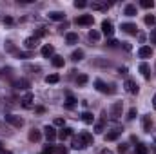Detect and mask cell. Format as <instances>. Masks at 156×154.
I'll return each instance as SVG.
<instances>
[{"instance_id": "cell-40", "label": "cell", "mask_w": 156, "mask_h": 154, "mask_svg": "<svg viewBox=\"0 0 156 154\" xmlns=\"http://www.w3.org/2000/svg\"><path fill=\"white\" fill-rule=\"evenodd\" d=\"M42 37H45V29L44 27L37 29V33H35V38H42Z\"/></svg>"}, {"instance_id": "cell-45", "label": "cell", "mask_w": 156, "mask_h": 154, "mask_svg": "<svg viewBox=\"0 0 156 154\" xmlns=\"http://www.w3.org/2000/svg\"><path fill=\"white\" fill-rule=\"evenodd\" d=\"M125 151H127V145H123V143L118 145V152H125Z\"/></svg>"}, {"instance_id": "cell-22", "label": "cell", "mask_w": 156, "mask_h": 154, "mask_svg": "<svg viewBox=\"0 0 156 154\" xmlns=\"http://www.w3.org/2000/svg\"><path fill=\"white\" fill-rule=\"evenodd\" d=\"M125 16H134L136 15V5H133V4H129V5H125Z\"/></svg>"}, {"instance_id": "cell-51", "label": "cell", "mask_w": 156, "mask_h": 154, "mask_svg": "<svg viewBox=\"0 0 156 154\" xmlns=\"http://www.w3.org/2000/svg\"><path fill=\"white\" fill-rule=\"evenodd\" d=\"M153 107H154V109H156V94H154V96H153Z\"/></svg>"}, {"instance_id": "cell-32", "label": "cell", "mask_w": 156, "mask_h": 154, "mask_svg": "<svg viewBox=\"0 0 156 154\" xmlns=\"http://www.w3.org/2000/svg\"><path fill=\"white\" fill-rule=\"evenodd\" d=\"M140 5H142L144 9H151V7L154 5V2H153V0H142V2H140Z\"/></svg>"}, {"instance_id": "cell-3", "label": "cell", "mask_w": 156, "mask_h": 154, "mask_svg": "<svg viewBox=\"0 0 156 154\" xmlns=\"http://www.w3.org/2000/svg\"><path fill=\"white\" fill-rule=\"evenodd\" d=\"M122 109H123L122 102H116V103H113V107H111V118H113V120H118V118L122 116Z\"/></svg>"}, {"instance_id": "cell-10", "label": "cell", "mask_w": 156, "mask_h": 154, "mask_svg": "<svg viewBox=\"0 0 156 154\" xmlns=\"http://www.w3.org/2000/svg\"><path fill=\"white\" fill-rule=\"evenodd\" d=\"M44 131H45V138H47V142H53V140H56L58 132L55 131V127H49V125H47Z\"/></svg>"}, {"instance_id": "cell-42", "label": "cell", "mask_w": 156, "mask_h": 154, "mask_svg": "<svg viewBox=\"0 0 156 154\" xmlns=\"http://www.w3.org/2000/svg\"><path fill=\"white\" fill-rule=\"evenodd\" d=\"M44 152H49V154H53V152H55V147H53V145H45V149H44Z\"/></svg>"}, {"instance_id": "cell-17", "label": "cell", "mask_w": 156, "mask_h": 154, "mask_svg": "<svg viewBox=\"0 0 156 154\" xmlns=\"http://www.w3.org/2000/svg\"><path fill=\"white\" fill-rule=\"evenodd\" d=\"M69 136H73V129H71V127H62V131L58 132V138H60V140H66V138H69Z\"/></svg>"}, {"instance_id": "cell-25", "label": "cell", "mask_w": 156, "mask_h": 154, "mask_svg": "<svg viewBox=\"0 0 156 154\" xmlns=\"http://www.w3.org/2000/svg\"><path fill=\"white\" fill-rule=\"evenodd\" d=\"M75 105H76V100H75V96H71V94L67 93V102H66V107H67V109H73Z\"/></svg>"}, {"instance_id": "cell-39", "label": "cell", "mask_w": 156, "mask_h": 154, "mask_svg": "<svg viewBox=\"0 0 156 154\" xmlns=\"http://www.w3.org/2000/svg\"><path fill=\"white\" fill-rule=\"evenodd\" d=\"M85 5H87V2H83V0H76V2H75V7H76V9H83Z\"/></svg>"}, {"instance_id": "cell-13", "label": "cell", "mask_w": 156, "mask_h": 154, "mask_svg": "<svg viewBox=\"0 0 156 154\" xmlns=\"http://www.w3.org/2000/svg\"><path fill=\"white\" fill-rule=\"evenodd\" d=\"M27 138H29V142L37 143V142H40V140H42V132H40V131H37V129H31Z\"/></svg>"}, {"instance_id": "cell-31", "label": "cell", "mask_w": 156, "mask_h": 154, "mask_svg": "<svg viewBox=\"0 0 156 154\" xmlns=\"http://www.w3.org/2000/svg\"><path fill=\"white\" fill-rule=\"evenodd\" d=\"M144 22H145L147 26H154V24H156V16H154V15H147V16L144 18Z\"/></svg>"}, {"instance_id": "cell-26", "label": "cell", "mask_w": 156, "mask_h": 154, "mask_svg": "<svg viewBox=\"0 0 156 154\" xmlns=\"http://www.w3.org/2000/svg\"><path fill=\"white\" fill-rule=\"evenodd\" d=\"M71 58H73L75 62H80V60L83 58V51H82V49H76V51H73V54H71Z\"/></svg>"}, {"instance_id": "cell-11", "label": "cell", "mask_w": 156, "mask_h": 154, "mask_svg": "<svg viewBox=\"0 0 156 154\" xmlns=\"http://www.w3.org/2000/svg\"><path fill=\"white\" fill-rule=\"evenodd\" d=\"M140 73L144 75L145 80H151V67H149V64L142 62V64H140Z\"/></svg>"}, {"instance_id": "cell-50", "label": "cell", "mask_w": 156, "mask_h": 154, "mask_svg": "<svg viewBox=\"0 0 156 154\" xmlns=\"http://www.w3.org/2000/svg\"><path fill=\"white\" fill-rule=\"evenodd\" d=\"M0 154H13L11 151H4V149H0Z\"/></svg>"}, {"instance_id": "cell-35", "label": "cell", "mask_w": 156, "mask_h": 154, "mask_svg": "<svg viewBox=\"0 0 156 154\" xmlns=\"http://www.w3.org/2000/svg\"><path fill=\"white\" fill-rule=\"evenodd\" d=\"M149 151H147V147L144 145V143H138L136 145V154H147Z\"/></svg>"}, {"instance_id": "cell-16", "label": "cell", "mask_w": 156, "mask_h": 154, "mask_svg": "<svg viewBox=\"0 0 156 154\" xmlns=\"http://www.w3.org/2000/svg\"><path fill=\"white\" fill-rule=\"evenodd\" d=\"M142 125H144V131H145V132H151V129H153V120H151V116H144Z\"/></svg>"}, {"instance_id": "cell-24", "label": "cell", "mask_w": 156, "mask_h": 154, "mask_svg": "<svg viewBox=\"0 0 156 154\" xmlns=\"http://www.w3.org/2000/svg\"><path fill=\"white\" fill-rule=\"evenodd\" d=\"M51 62H53V65H55V67H64V64H66L62 56H53V60H51Z\"/></svg>"}, {"instance_id": "cell-36", "label": "cell", "mask_w": 156, "mask_h": 154, "mask_svg": "<svg viewBox=\"0 0 156 154\" xmlns=\"http://www.w3.org/2000/svg\"><path fill=\"white\" fill-rule=\"evenodd\" d=\"M67 147H64V145H58V147H55V154H67Z\"/></svg>"}, {"instance_id": "cell-27", "label": "cell", "mask_w": 156, "mask_h": 154, "mask_svg": "<svg viewBox=\"0 0 156 154\" xmlns=\"http://www.w3.org/2000/svg\"><path fill=\"white\" fill-rule=\"evenodd\" d=\"M66 40H67V44H76L78 35L76 33H67V35H66Z\"/></svg>"}, {"instance_id": "cell-1", "label": "cell", "mask_w": 156, "mask_h": 154, "mask_svg": "<svg viewBox=\"0 0 156 154\" xmlns=\"http://www.w3.org/2000/svg\"><path fill=\"white\" fill-rule=\"evenodd\" d=\"M5 121L11 123L13 127H18V129L24 125V120H22L20 116H15V114H5Z\"/></svg>"}, {"instance_id": "cell-20", "label": "cell", "mask_w": 156, "mask_h": 154, "mask_svg": "<svg viewBox=\"0 0 156 154\" xmlns=\"http://www.w3.org/2000/svg\"><path fill=\"white\" fill-rule=\"evenodd\" d=\"M13 85H15L16 89H27V87H29L31 83H29V80H26V78H20V80H16V82H15Z\"/></svg>"}, {"instance_id": "cell-52", "label": "cell", "mask_w": 156, "mask_h": 154, "mask_svg": "<svg viewBox=\"0 0 156 154\" xmlns=\"http://www.w3.org/2000/svg\"><path fill=\"white\" fill-rule=\"evenodd\" d=\"M40 154H49V152H40Z\"/></svg>"}, {"instance_id": "cell-23", "label": "cell", "mask_w": 156, "mask_h": 154, "mask_svg": "<svg viewBox=\"0 0 156 154\" xmlns=\"http://www.w3.org/2000/svg\"><path fill=\"white\" fill-rule=\"evenodd\" d=\"M94 85H96V89H98L100 93H109V89H107V85H105V83H104L102 80H96V82H94Z\"/></svg>"}, {"instance_id": "cell-48", "label": "cell", "mask_w": 156, "mask_h": 154, "mask_svg": "<svg viewBox=\"0 0 156 154\" xmlns=\"http://www.w3.org/2000/svg\"><path fill=\"white\" fill-rule=\"evenodd\" d=\"M35 111H37V113H38V114H42V113H44V111H45V109H44V107H37V109H35Z\"/></svg>"}, {"instance_id": "cell-41", "label": "cell", "mask_w": 156, "mask_h": 154, "mask_svg": "<svg viewBox=\"0 0 156 154\" xmlns=\"http://www.w3.org/2000/svg\"><path fill=\"white\" fill-rule=\"evenodd\" d=\"M64 123H66L64 118H55V125H56V127H64Z\"/></svg>"}, {"instance_id": "cell-44", "label": "cell", "mask_w": 156, "mask_h": 154, "mask_svg": "<svg viewBox=\"0 0 156 154\" xmlns=\"http://www.w3.org/2000/svg\"><path fill=\"white\" fill-rule=\"evenodd\" d=\"M4 24L11 26V24H13V18H11V16H5V18H4Z\"/></svg>"}, {"instance_id": "cell-6", "label": "cell", "mask_w": 156, "mask_h": 154, "mask_svg": "<svg viewBox=\"0 0 156 154\" xmlns=\"http://www.w3.org/2000/svg\"><path fill=\"white\" fill-rule=\"evenodd\" d=\"M122 29H123L127 35H138V27H136V24L125 22V24H122Z\"/></svg>"}, {"instance_id": "cell-38", "label": "cell", "mask_w": 156, "mask_h": 154, "mask_svg": "<svg viewBox=\"0 0 156 154\" xmlns=\"http://www.w3.org/2000/svg\"><path fill=\"white\" fill-rule=\"evenodd\" d=\"M136 118V109L134 107H131L129 109V113H127V120H134Z\"/></svg>"}, {"instance_id": "cell-12", "label": "cell", "mask_w": 156, "mask_h": 154, "mask_svg": "<svg viewBox=\"0 0 156 154\" xmlns=\"http://www.w3.org/2000/svg\"><path fill=\"white\" fill-rule=\"evenodd\" d=\"M91 7H93V11H107V4L105 2H100V0H94L93 4H91Z\"/></svg>"}, {"instance_id": "cell-33", "label": "cell", "mask_w": 156, "mask_h": 154, "mask_svg": "<svg viewBox=\"0 0 156 154\" xmlns=\"http://www.w3.org/2000/svg\"><path fill=\"white\" fill-rule=\"evenodd\" d=\"M16 54H18V58H33V53L31 51H18Z\"/></svg>"}, {"instance_id": "cell-49", "label": "cell", "mask_w": 156, "mask_h": 154, "mask_svg": "<svg viewBox=\"0 0 156 154\" xmlns=\"http://www.w3.org/2000/svg\"><path fill=\"white\" fill-rule=\"evenodd\" d=\"M102 154H115V152H113V151H109V149H104V151H102Z\"/></svg>"}, {"instance_id": "cell-21", "label": "cell", "mask_w": 156, "mask_h": 154, "mask_svg": "<svg viewBox=\"0 0 156 154\" xmlns=\"http://www.w3.org/2000/svg\"><path fill=\"white\" fill-rule=\"evenodd\" d=\"M37 44H38V38H35V37H29V38L24 40V45H26L27 49H35Z\"/></svg>"}, {"instance_id": "cell-4", "label": "cell", "mask_w": 156, "mask_h": 154, "mask_svg": "<svg viewBox=\"0 0 156 154\" xmlns=\"http://www.w3.org/2000/svg\"><path fill=\"white\" fill-rule=\"evenodd\" d=\"M102 33H104L105 37H113L115 27H113V24H111L109 20H104V22H102Z\"/></svg>"}, {"instance_id": "cell-8", "label": "cell", "mask_w": 156, "mask_h": 154, "mask_svg": "<svg viewBox=\"0 0 156 154\" xmlns=\"http://www.w3.org/2000/svg\"><path fill=\"white\" fill-rule=\"evenodd\" d=\"M138 56L140 58H149V56H153V49L149 45H144V47L138 49Z\"/></svg>"}, {"instance_id": "cell-46", "label": "cell", "mask_w": 156, "mask_h": 154, "mask_svg": "<svg viewBox=\"0 0 156 154\" xmlns=\"http://www.w3.org/2000/svg\"><path fill=\"white\" fill-rule=\"evenodd\" d=\"M151 42H153V44H156V29L151 33Z\"/></svg>"}, {"instance_id": "cell-43", "label": "cell", "mask_w": 156, "mask_h": 154, "mask_svg": "<svg viewBox=\"0 0 156 154\" xmlns=\"http://www.w3.org/2000/svg\"><path fill=\"white\" fill-rule=\"evenodd\" d=\"M118 44H120V42H116V40H109V42H107V45H109V47H118Z\"/></svg>"}, {"instance_id": "cell-34", "label": "cell", "mask_w": 156, "mask_h": 154, "mask_svg": "<svg viewBox=\"0 0 156 154\" xmlns=\"http://www.w3.org/2000/svg\"><path fill=\"white\" fill-rule=\"evenodd\" d=\"M104 129H105V125H104V121H98V123H94V132H98V134H102V132H104Z\"/></svg>"}, {"instance_id": "cell-28", "label": "cell", "mask_w": 156, "mask_h": 154, "mask_svg": "<svg viewBox=\"0 0 156 154\" xmlns=\"http://www.w3.org/2000/svg\"><path fill=\"white\" fill-rule=\"evenodd\" d=\"M82 120H83V121H85V123H93V121H94V116L91 114V113H89V111H85V113H83V114H82Z\"/></svg>"}, {"instance_id": "cell-5", "label": "cell", "mask_w": 156, "mask_h": 154, "mask_svg": "<svg viewBox=\"0 0 156 154\" xmlns=\"http://www.w3.org/2000/svg\"><path fill=\"white\" fill-rule=\"evenodd\" d=\"M93 22H94L93 15H82V16H78V18H76V24H78V26H91Z\"/></svg>"}, {"instance_id": "cell-37", "label": "cell", "mask_w": 156, "mask_h": 154, "mask_svg": "<svg viewBox=\"0 0 156 154\" xmlns=\"http://www.w3.org/2000/svg\"><path fill=\"white\" fill-rule=\"evenodd\" d=\"M87 80H89L87 75H80V76L76 78V83H78V85H85V83H87Z\"/></svg>"}, {"instance_id": "cell-7", "label": "cell", "mask_w": 156, "mask_h": 154, "mask_svg": "<svg viewBox=\"0 0 156 154\" xmlns=\"http://www.w3.org/2000/svg\"><path fill=\"white\" fill-rule=\"evenodd\" d=\"M78 136H80V140L83 142V145H85V147H87V145H93V134H89L87 131H82Z\"/></svg>"}, {"instance_id": "cell-18", "label": "cell", "mask_w": 156, "mask_h": 154, "mask_svg": "<svg viewBox=\"0 0 156 154\" xmlns=\"http://www.w3.org/2000/svg\"><path fill=\"white\" fill-rule=\"evenodd\" d=\"M120 134H122V131H120V129L107 132V134H105V142H115V140H118V138H120Z\"/></svg>"}, {"instance_id": "cell-15", "label": "cell", "mask_w": 156, "mask_h": 154, "mask_svg": "<svg viewBox=\"0 0 156 154\" xmlns=\"http://www.w3.org/2000/svg\"><path fill=\"white\" fill-rule=\"evenodd\" d=\"M53 54H55V47L53 45H44L42 47V56L44 58H51Z\"/></svg>"}, {"instance_id": "cell-2", "label": "cell", "mask_w": 156, "mask_h": 154, "mask_svg": "<svg viewBox=\"0 0 156 154\" xmlns=\"http://www.w3.org/2000/svg\"><path fill=\"white\" fill-rule=\"evenodd\" d=\"M123 87H125V91L127 93H131V94H138V83L134 82V80H125V83H123Z\"/></svg>"}, {"instance_id": "cell-29", "label": "cell", "mask_w": 156, "mask_h": 154, "mask_svg": "<svg viewBox=\"0 0 156 154\" xmlns=\"http://www.w3.org/2000/svg\"><path fill=\"white\" fill-rule=\"evenodd\" d=\"M89 40H91V42H98V40H100V33L94 31V29H91V31H89Z\"/></svg>"}, {"instance_id": "cell-47", "label": "cell", "mask_w": 156, "mask_h": 154, "mask_svg": "<svg viewBox=\"0 0 156 154\" xmlns=\"http://www.w3.org/2000/svg\"><path fill=\"white\" fill-rule=\"evenodd\" d=\"M5 47H7V51H15V45H13L11 42H7V45H5Z\"/></svg>"}, {"instance_id": "cell-14", "label": "cell", "mask_w": 156, "mask_h": 154, "mask_svg": "<svg viewBox=\"0 0 156 154\" xmlns=\"http://www.w3.org/2000/svg\"><path fill=\"white\" fill-rule=\"evenodd\" d=\"M49 18L55 20V22H62V20L66 18V15H64L62 11H51V13H49Z\"/></svg>"}, {"instance_id": "cell-19", "label": "cell", "mask_w": 156, "mask_h": 154, "mask_svg": "<svg viewBox=\"0 0 156 154\" xmlns=\"http://www.w3.org/2000/svg\"><path fill=\"white\" fill-rule=\"evenodd\" d=\"M71 147H73V149H76V151L85 149V145H83V142L80 140V136H75V138H73V142H71Z\"/></svg>"}, {"instance_id": "cell-9", "label": "cell", "mask_w": 156, "mask_h": 154, "mask_svg": "<svg viewBox=\"0 0 156 154\" xmlns=\"http://www.w3.org/2000/svg\"><path fill=\"white\" fill-rule=\"evenodd\" d=\"M20 102H22V107L31 109V107H33V94H31V93H26V96H24Z\"/></svg>"}, {"instance_id": "cell-30", "label": "cell", "mask_w": 156, "mask_h": 154, "mask_svg": "<svg viewBox=\"0 0 156 154\" xmlns=\"http://www.w3.org/2000/svg\"><path fill=\"white\" fill-rule=\"evenodd\" d=\"M58 80H60L58 75H47V76H45V83H56Z\"/></svg>"}]
</instances>
